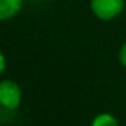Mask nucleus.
Wrapping results in <instances>:
<instances>
[{
	"mask_svg": "<svg viewBox=\"0 0 126 126\" xmlns=\"http://www.w3.org/2000/svg\"><path fill=\"white\" fill-rule=\"evenodd\" d=\"M22 93L16 82L10 79H4L0 82V106L9 110H15L21 104Z\"/></svg>",
	"mask_w": 126,
	"mask_h": 126,
	"instance_id": "nucleus-1",
	"label": "nucleus"
},
{
	"mask_svg": "<svg viewBox=\"0 0 126 126\" xmlns=\"http://www.w3.org/2000/svg\"><path fill=\"white\" fill-rule=\"evenodd\" d=\"M123 0H91V9L97 18L110 21L123 10Z\"/></svg>",
	"mask_w": 126,
	"mask_h": 126,
	"instance_id": "nucleus-2",
	"label": "nucleus"
},
{
	"mask_svg": "<svg viewBox=\"0 0 126 126\" xmlns=\"http://www.w3.org/2000/svg\"><path fill=\"white\" fill-rule=\"evenodd\" d=\"M24 0H0V21L13 18L22 7Z\"/></svg>",
	"mask_w": 126,
	"mask_h": 126,
	"instance_id": "nucleus-3",
	"label": "nucleus"
},
{
	"mask_svg": "<svg viewBox=\"0 0 126 126\" xmlns=\"http://www.w3.org/2000/svg\"><path fill=\"white\" fill-rule=\"evenodd\" d=\"M93 126H119V122L114 116H111L109 113H101L94 117Z\"/></svg>",
	"mask_w": 126,
	"mask_h": 126,
	"instance_id": "nucleus-4",
	"label": "nucleus"
},
{
	"mask_svg": "<svg viewBox=\"0 0 126 126\" xmlns=\"http://www.w3.org/2000/svg\"><path fill=\"white\" fill-rule=\"evenodd\" d=\"M119 59H120V63L126 67V43L122 46L120 48V53H119Z\"/></svg>",
	"mask_w": 126,
	"mask_h": 126,
	"instance_id": "nucleus-5",
	"label": "nucleus"
},
{
	"mask_svg": "<svg viewBox=\"0 0 126 126\" xmlns=\"http://www.w3.org/2000/svg\"><path fill=\"white\" fill-rule=\"evenodd\" d=\"M4 66H6V59H4V56H3V53L0 51V73L4 70Z\"/></svg>",
	"mask_w": 126,
	"mask_h": 126,
	"instance_id": "nucleus-6",
	"label": "nucleus"
}]
</instances>
